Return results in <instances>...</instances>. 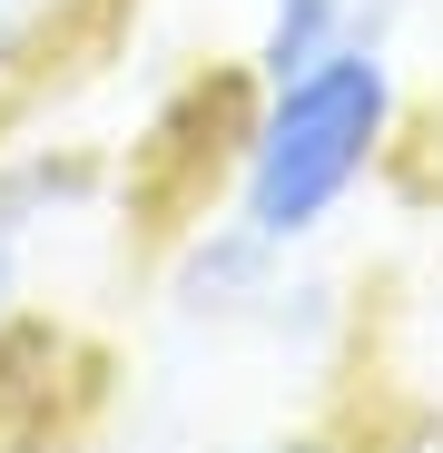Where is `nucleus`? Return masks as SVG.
Masks as SVG:
<instances>
[{"label": "nucleus", "instance_id": "6", "mask_svg": "<svg viewBox=\"0 0 443 453\" xmlns=\"http://www.w3.org/2000/svg\"><path fill=\"white\" fill-rule=\"evenodd\" d=\"M247 453H355V443H335V434H266V443H247Z\"/></svg>", "mask_w": 443, "mask_h": 453}, {"label": "nucleus", "instance_id": "5", "mask_svg": "<svg viewBox=\"0 0 443 453\" xmlns=\"http://www.w3.org/2000/svg\"><path fill=\"white\" fill-rule=\"evenodd\" d=\"M20 296H30V247H11V237H0V326L20 316Z\"/></svg>", "mask_w": 443, "mask_h": 453}, {"label": "nucleus", "instance_id": "1", "mask_svg": "<svg viewBox=\"0 0 443 453\" xmlns=\"http://www.w3.org/2000/svg\"><path fill=\"white\" fill-rule=\"evenodd\" d=\"M404 138V69H394V40H355L316 69H286V80H256L247 89V119H237V158H227V207L247 237L266 247H316L325 226L385 178Z\"/></svg>", "mask_w": 443, "mask_h": 453}, {"label": "nucleus", "instance_id": "3", "mask_svg": "<svg viewBox=\"0 0 443 453\" xmlns=\"http://www.w3.org/2000/svg\"><path fill=\"white\" fill-rule=\"evenodd\" d=\"M404 0H256V40H247V80H286L316 69L355 40H394Z\"/></svg>", "mask_w": 443, "mask_h": 453}, {"label": "nucleus", "instance_id": "2", "mask_svg": "<svg viewBox=\"0 0 443 453\" xmlns=\"http://www.w3.org/2000/svg\"><path fill=\"white\" fill-rule=\"evenodd\" d=\"M118 30H128V0H0V119L99 69Z\"/></svg>", "mask_w": 443, "mask_h": 453}, {"label": "nucleus", "instance_id": "4", "mask_svg": "<svg viewBox=\"0 0 443 453\" xmlns=\"http://www.w3.org/2000/svg\"><path fill=\"white\" fill-rule=\"evenodd\" d=\"M99 188H109V178H99V158H80V148H50V138L0 148V237H11V247H30L40 226L80 217Z\"/></svg>", "mask_w": 443, "mask_h": 453}]
</instances>
